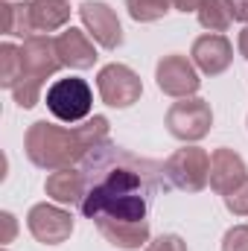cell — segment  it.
Segmentation results:
<instances>
[{"label": "cell", "mask_w": 248, "mask_h": 251, "mask_svg": "<svg viewBox=\"0 0 248 251\" xmlns=\"http://www.w3.org/2000/svg\"><path fill=\"white\" fill-rule=\"evenodd\" d=\"M26 228L41 246H62L73 234V216L59 204H32L26 213Z\"/></svg>", "instance_id": "52a82bcc"}, {"label": "cell", "mask_w": 248, "mask_h": 251, "mask_svg": "<svg viewBox=\"0 0 248 251\" xmlns=\"http://www.w3.org/2000/svg\"><path fill=\"white\" fill-rule=\"evenodd\" d=\"M6 3H12V0H6Z\"/></svg>", "instance_id": "f1b7e54d"}, {"label": "cell", "mask_w": 248, "mask_h": 251, "mask_svg": "<svg viewBox=\"0 0 248 251\" xmlns=\"http://www.w3.org/2000/svg\"><path fill=\"white\" fill-rule=\"evenodd\" d=\"M44 102H47V111L59 123H85L94 108V94L85 79L67 76V79H56L47 88Z\"/></svg>", "instance_id": "3957f363"}, {"label": "cell", "mask_w": 248, "mask_h": 251, "mask_svg": "<svg viewBox=\"0 0 248 251\" xmlns=\"http://www.w3.org/2000/svg\"><path fill=\"white\" fill-rule=\"evenodd\" d=\"M240 56H243V59H248V26L240 32Z\"/></svg>", "instance_id": "83f0119b"}, {"label": "cell", "mask_w": 248, "mask_h": 251, "mask_svg": "<svg viewBox=\"0 0 248 251\" xmlns=\"http://www.w3.org/2000/svg\"><path fill=\"white\" fill-rule=\"evenodd\" d=\"M0 222H3V228H6V234H3L0 243H12V237H15V216L3 210V213H0Z\"/></svg>", "instance_id": "d4e9b609"}, {"label": "cell", "mask_w": 248, "mask_h": 251, "mask_svg": "<svg viewBox=\"0 0 248 251\" xmlns=\"http://www.w3.org/2000/svg\"><path fill=\"white\" fill-rule=\"evenodd\" d=\"M164 126H167V131L175 140L196 143V140L210 134V128H213V108L201 97H187V100H178V102H173L167 108Z\"/></svg>", "instance_id": "277c9868"}, {"label": "cell", "mask_w": 248, "mask_h": 251, "mask_svg": "<svg viewBox=\"0 0 248 251\" xmlns=\"http://www.w3.org/2000/svg\"><path fill=\"white\" fill-rule=\"evenodd\" d=\"M41 82H32V79H24V82H18L15 88H12V97H15V102L21 105V108H35L38 105V100H41Z\"/></svg>", "instance_id": "44dd1931"}, {"label": "cell", "mask_w": 248, "mask_h": 251, "mask_svg": "<svg viewBox=\"0 0 248 251\" xmlns=\"http://www.w3.org/2000/svg\"><path fill=\"white\" fill-rule=\"evenodd\" d=\"M0 32L12 38H29L32 32V18H29V3H3L0 6Z\"/></svg>", "instance_id": "e0dca14e"}, {"label": "cell", "mask_w": 248, "mask_h": 251, "mask_svg": "<svg viewBox=\"0 0 248 251\" xmlns=\"http://www.w3.org/2000/svg\"><path fill=\"white\" fill-rule=\"evenodd\" d=\"M155 82H158V88L167 97H175V100L193 97L198 91V85H201L193 59L178 56V53H170V56H164L158 62V67H155Z\"/></svg>", "instance_id": "ba28073f"}, {"label": "cell", "mask_w": 248, "mask_h": 251, "mask_svg": "<svg viewBox=\"0 0 248 251\" xmlns=\"http://www.w3.org/2000/svg\"><path fill=\"white\" fill-rule=\"evenodd\" d=\"M231 6H234V21L248 24V0H231Z\"/></svg>", "instance_id": "484cf974"}, {"label": "cell", "mask_w": 248, "mask_h": 251, "mask_svg": "<svg viewBox=\"0 0 248 251\" xmlns=\"http://www.w3.org/2000/svg\"><path fill=\"white\" fill-rule=\"evenodd\" d=\"M190 59L204 76H219L234 62V47L222 32H204L193 41Z\"/></svg>", "instance_id": "8fae6325"}, {"label": "cell", "mask_w": 248, "mask_h": 251, "mask_svg": "<svg viewBox=\"0 0 248 251\" xmlns=\"http://www.w3.org/2000/svg\"><path fill=\"white\" fill-rule=\"evenodd\" d=\"M79 170L88 178L82 199L85 219L97 222H146L152 199L167 187L164 164L131 155L111 140L99 143L85 155Z\"/></svg>", "instance_id": "6da1fadb"}, {"label": "cell", "mask_w": 248, "mask_h": 251, "mask_svg": "<svg viewBox=\"0 0 248 251\" xmlns=\"http://www.w3.org/2000/svg\"><path fill=\"white\" fill-rule=\"evenodd\" d=\"M125 9H128L131 21L152 24V21H161L173 9V3L170 0H125Z\"/></svg>", "instance_id": "ffe728a7"}, {"label": "cell", "mask_w": 248, "mask_h": 251, "mask_svg": "<svg viewBox=\"0 0 248 251\" xmlns=\"http://www.w3.org/2000/svg\"><path fill=\"white\" fill-rule=\"evenodd\" d=\"M56 53H59L62 64L70 67V70H88L99 59L91 35L82 32V29H76V26H67V29H62L56 35Z\"/></svg>", "instance_id": "7c38bea8"}, {"label": "cell", "mask_w": 248, "mask_h": 251, "mask_svg": "<svg viewBox=\"0 0 248 251\" xmlns=\"http://www.w3.org/2000/svg\"><path fill=\"white\" fill-rule=\"evenodd\" d=\"M198 24L210 32H225L234 24V6L231 0H201L198 6Z\"/></svg>", "instance_id": "ac0fdd59"}, {"label": "cell", "mask_w": 248, "mask_h": 251, "mask_svg": "<svg viewBox=\"0 0 248 251\" xmlns=\"http://www.w3.org/2000/svg\"><path fill=\"white\" fill-rule=\"evenodd\" d=\"M248 178L246 161L228 149V146H219L213 155H210V187L216 190L219 196H228L231 190H237L243 181Z\"/></svg>", "instance_id": "4fadbf2b"}, {"label": "cell", "mask_w": 248, "mask_h": 251, "mask_svg": "<svg viewBox=\"0 0 248 251\" xmlns=\"http://www.w3.org/2000/svg\"><path fill=\"white\" fill-rule=\"evenodd\" d=\"M143 251H187V243L178 234H161L158 240H152Z\"/></svg>", "instance_id": "cb8c5ba5"}, {"label": "cell", "mask_w": 248, "mask_h": 251, "mask_svg": "<svg viewBox=\"0 0 248 251\" xmlns=\"http://www.w3.org/2000/svg\"><path fill=\"white\" fill-rule=\"evenodd\" d=\"M173 3V9H178V12H198V6H201V0H170Z\"/></svg>", "instance_id": "4316f807"}, {"label": "cell", "mask_w": 248, "mask_h": 251, "mask_svg": "<svg viewBox=\"0 0 248 251\" xmlns=\"http://www.w3.org/2000/svg\"><path fill=\"white\" fill-rule=\"evenodd\" d=\"M99 234L123 251H140L149 246V222H97Z\"/></svg>", "instance_id": "9a60e30c"}, {"label": "cell", "mask_w": 248, "mask_h": 251, "mask_svg": "<svg viewBox=\"0 0 248 251\" xmlns=\"http://www.w3.org/2000/svg\"><path fill=\"white\" fill-rule=\"evenodd\" d=\"M164 176L173 187L184 193H201L210 184V155L198 146L175 149L164 161Z\"/></svg>", "instance_id": "5b68a950"}, {"label": "cell", "mask_w": 248, "mask_h": 251, "mask_svg": "<svg viewBox=\"0 0 248 251\" xmlns=\"http://www.w3.org/2000/svg\"><path fill=\"white\" fill-rule=\"evenodd\" d=\"M29 18L35 35H50L64 29V24L70 21V6L67 0H29Z\"/></svg>", "instance_id": "2e32d148"}, {"label": "cell", "mask_w": 248, "mask_h": 251, "mask_svg": "<svg viewBox=\"0 0 248 251\" xmlns=\"http://www.w3.org/2000/svg\"><path fill=\"white\" fill-rule=\"evenodd\" d=\"M222 201L234 216H248V178L237 190H231L228 196H222Z\"/></svg>", "instance_id": "7402d4cb"}, {"label": "cell", "mask_w": 248, "mask_h": 251, "mask_svg": "<svg viewBox=\"0 0 248 251\" xmlns=\"http://www.w3.org/2000/svg\"><path fill=\"white\" fill-rule=\"evenodd\" d=\"M97 88L105 105L111 108H131L140 94H143V82L140 76L128 67V64H105L97 76Z\"/></svg>", "instance_id": "8992f818"}, {"label": "cell", "mask_w": 248, "mask_h": 251, "mask_svg": "<svg viewBox=\"0 0 248 251\" xmlns=\"http://www.w3.org/2000/svg\"><path fill=\"white\" fill-rule=\"evenodd\" d=\"M79 18H82L88 35H91L99 47L117 50V47L123 44V24H120L117 12H114L108 3H102V0H85V3L79 6Z\"/></svg>", "instance_id": "9c48e42d"}, {"label": "cell", "mask_w": 248, "mask_h": 251, "mask_svg": "<svg viewBox=\"0 0 248 251\" xmlns=\"http://www.w3.org/2000/svg\"><path fill=\"white\" fill-rule=\"evenodd\" d=\"M24 79V56H21V47L15 44H0V85L3 88H15L18 82Z\"/></svg>", "instance_id": "d6986e66"}, {"label": "cell", "mask_w": 248, "mask_h": 251, "mask_svg": "<svg viewBox=\"0 0 248 251\" xmlns=\"http://www.w3.org/2000/svg\"><path fill=\"white\" fill-rule=\"evenodd\" d=\"M21 56H24V79L41 82V85L50 76H56L59 67H64L59 53H56V38H50V35H29V38H24Z\"/></svg>", "instance_id": "30bf717a"}, {"label": "cell", "mask_w": 248, "mask_h": 251, "mask_svg": "<svg viewBox=\"0 0 248 251\" xmlns=\"http://www.w3.org/2000/svg\"><path fill=\"white\" fill-rule=\"evenodd\" d=\"M105 140H108V120L102 114H94L73 128L38 120L26 128L24 152L35 167L56 173V170H67V167L82 164L85 155Z\"/></svg>", "instance_id": "7a4b0ae2"}, {"label": "cell", "mask_w": 248, "mask_h": 251, "mask_svg": "<svg viewBox=\"0 0 248 251\" xmlns=\"http://www.w3.org/2000/svg\"><path fill=\"white\" fill-rule=\"evenodd\" d=\"M222 251H248V225H234L222 237Z\"/></svg>", "instance_id": "603a6c76"}, {"label": "cell", "mask_w": 248, "mask_h": 251, "mask_svg": "<svg viewBox=\"0 0 248 251\" xmlns=\"http://www.w3.org/2000/svg\"><path fill=\"white\" fill-rule=\"evenodd\" d=\"M44 193L47 199H53L56 204H82L85 193H88V178L82 170L67 167V170H56L47 176L44 181Z\"/></svg>", "instance_id": "5bb4252c"}]
</instances>
